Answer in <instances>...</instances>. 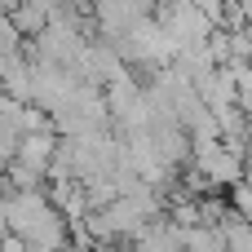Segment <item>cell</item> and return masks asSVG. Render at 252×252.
I'll return each instance as SVG.
<instances>
[{
  "instance_id": "7a4b0ae2",
  "label": "cell",
  "mask_w": 252,
  "mask_h": 252,
  "mask_svg": "<svg viewBox=\"0 0 252 252\" xmlns=\"http://www.w3.org/2000/svg\"><path fill=\"white\" fill-rule=\"evenodd\" d=\"M235 71V106L244 111L252 120V62H244V66H230Z\"/></svg>"
},
{
  "instance_id": "6da1fadb",
  "label": "cell",
  "mask_w": 252,
  "mask_h": 252,
  "mask_svg": "<svg viewBox=\"0 0 252 252\" xmlns=\"http://www.w3.org/2000/svg\"><path fill=\"white\" fill-rule=\"evenodd\" d=\"M53 151H58V133L53 128H44V133H22L18 137V151H13V159L18 164H27L31 173H49V159H53Z\"/></svg>"
}]
</instances>
